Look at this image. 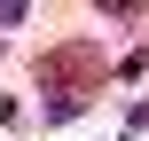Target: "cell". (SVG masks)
<instances>
[{"label": "cell", "mask_w": 149, "mask_h": 141, "mask_svg": "<svg viewBox=\"0 0 149 141\" xmlns=\"http://www.w3.org/2000/svg\"><path fill=\"white\" fill-rule=\"evenodd\" d=\"M102 71H110L102 39H63V47L39 55V86H47L55 102H86V94L102 86Z\"/></svg>", "instance_id": "1"}]
</instances>
